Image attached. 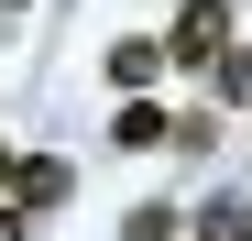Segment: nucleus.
Instances as JSON below:
<instances>
[{"mask_svg": "<svg viewBox=\"0 0 252 241\" xmlns=\"http://www.w3.org/2000/svg\"><path fill=\"white\" fill-rule=\"evenodd\" d=\"M230 55V0H187V22L164 33V66H220Z\"/></svg>", "mask_w": 252, "mask_h": 241, "instance_id": "1", "label": "nucleus"}, {"mask_svg": "<svg viewBox=\"0 0 252 241\" xmlns=\"http://www.w3.org/2000/svg\"><path fill=\"white\" fill-rule=\"evenodd\" d=\"M66 186H77V176L55 165V153H11V197H22V209H55Z\"/></svg>", "mask_w": 252, "mask_h": 241, "instance_id": "2", "label": "nucleus"}, {"mask_svg": "<svg viewBox=\"0 0 252 241\" xmlns=\"http://www.w3.org/2000/svg\"><path fill=\"white\" fill-rule=\"evenodd\" d=\"M110 143H121V153H154V143H164V110H154V99H132V110L110 120Z\"/></svg>", "mask_w": 252, "mask_h": 241, "instance_id": "3", "label": "nucleus"}, {"mask_svg": "<svg viewBox=\"0 0 252 241\" xmlns=\"http://www.w3.org/2000/svg\"><path fill=\"white\" fill-rule=\"evenodd\" d=\"M110 77H121V88H154V77H164V44H143V33L110 44Z\"/></svg>", "mask_w": 252, "mask_h": 241, "instance_id": "4", "label": "nucleus"}, {"mask_svg": "<svg viewBox=\"0 0 252 241\" xmlns=\"http://www.w3.org/2000/svg\"><path fill=\"white\" fill-rule=\"evenodd\" d=\"M197 241H252V209H241V197H208V209H197Z\"/></svg>", "mask_w": 252, "mask_h": 241, "instance_id": "5", "label": "nucleus"}, {"mask_svg": "<svg viewBox=\"0 0 252 241\" xmlns=\"http://www.w3.org/2000/svg\"><path fill=\"white\" fill-rule=\"evenodd\" d=\"M176 230H187L176 209H132V230H121V241H176Z\"/></svg>", "mask_w": 252, "mask_h": 241, "instance_id": "6", "label": "nucleus"}, {"mask_svg": "<svg viewBox=\"0 0 252 241\" xmlns=\"http://www.w3.org/2000/svg\"><path fill=\"white\" fill-rule=\"evenodd\" d=\"M0 241H22V209H0Z\"/></svg>", "mask_w": 252, "mask_h": 241, "instance_id": "7", "label": "nucleus"}, {"mask_svg": "<svg viewBox=\"0 0 252 241\" xmlns=\"http://www.w3.org/2000/svg\"><path fill=\"white\" fill-rule=\"evenodd\" d=\"M0 186H11V143H0Z\"/></svg>", "mask_w": 252, "mask_h": 241, "instance_id": "8", "label": "nucleus"}, {"mask_svg": "<svg viewBox=\"0 0 252 241\" xmlns=\"http://www.w3.org/2000/svg\"><path fill=\"white\" fill-rule=\"evenodd\" d=\"M0 11H22V0H0Z\"/></svg>", "mask_w": 252, "mask_h": 241, "instance_id": "9", "label": "nucleus"}]
</instances>
